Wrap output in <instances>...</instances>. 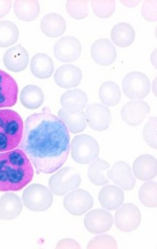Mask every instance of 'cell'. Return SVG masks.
<instances>
[{"instance_id":"obj_29","label":"cell","mask_w":157,"mask_h":249,"mask_svg":"<svg viewBox=\"0 0 157 249\" xmlns=\"http://www.w3.org/2000/svg\"><path fill=\"white\" fill-rule=\"evenodd\" d=\"M101 102L107 106H116L122 99V91L117 83L113 81L105 82L99 89Z\"/></svg>"},{"instance_id":"obj_27","label":"cell","mask_w":157,"mask_h":249,"mask_svg":"<svg viewBox=\"0 0 157 249\" xmlns=\"http://www.w3.org/2000/svg\"><path fill=\"white\" fill-rule=\"evenodd\" d=\"M15 14L20 20L32 22L38 17L40 6L37 1H15Z\"/></svg>"},{"instance_id":"obj_11","label":"cell","mask_w":157,"mask_h":249,"mask_svg":"<svg viewBox=\"0 0 157 249\" xmlns=\"http://www.w3.org/2000/svg\"><path fill=\"white\" fill-rule=\"evenodd\" d=\"M86 116L89 127L98 132L106 130L112 122V114L109 108L99 103L88 106Z\"/></svg>"},{"instance_id":"obj_12","label":"cell","mask_w":157,"mask_h":249,"mask_svg":"<svg viewBox=\"0 0 157 249\" xmlns=\"http://www.w3.org/2000/svg\"><path fill=\"white\" fill-rule=\"evenodd\" d=\"M112 214L105 210L96 209L90 211L85 217L84 224L87 230L93 234L104 233L112 227Z\"/></svg>"},{"instance_id":"obj_9","label":"cell","mask_w":157,"mask_h":249,"mask_svg":"<svg viewBox=\"0 0 157 249\" xmlns=\"http://www.w3.org/2000/svg\"><path fill=\"white\" fill-rule=\"evenodd\" d=\"M63 204L72 215L81 216L93 207L94 199L86 190H74L65 196Z\"/></svg>"},{"instance_id":"obj_41","label":"cell","mask_w":157,"mask_h":249,"mask_svg":"<svg viewBox=\"0 0 157 249\" xmlns=\"http://www.w3.org/2000/svg\"><path fill=\"white\" fill-rule=\"evenodd\" d=\"M157 50L155 49V51H154L153 53L152 54L151 56V62L152 63H153V65L155 67V68L157 67Z\"/></svg>"},{"instance_id":"obj_37","label":"cell","mask_w":157,"mask_h":249,"mask_svg":"<svg viewBox=\"0 0 157 249\" xmlns=\"http://www.w3.org/2000/svg\"><path fill=\"white\" fill-rule=\"evenodd\" d=\"M141 14L148 22L157 21V1H145L141 8Z\"/></svg>"},{"instance_id":"obj_15","label":"cell","mask_w":157,"mask_h":249,"mask_svg":"<svg viewBox=\"0 0 157 249\" xmlns=\"http://www.w3.org/2000/svg\"><path fill=\"white\" fill-rule=\"evenodd\" d=\"M107 176L109 179L125 191H131L136 186V180L132 175L130 165L125 161L117 162L108 170Z\"/></svg>"},{"instance_id":"obj_31","label":"cell","mask_w":157,"mask_h":249,"mask_svg":"<svg viewBox=\"0 0 157 249\" xmlns=\"http://www.w3.org/2000/svg\"><path fill=\"white\" fill-rule=\"evenodd\" d=\"M19 30L11 21H0V47L5 48L14 45L19 38Z\"/></svg>"},{"instance_id":"obj_40","label":"cell","mask_w":157,"mask_h":249,"mask_svg":"<svg viewBox=\"0 0 157 249\" xmlns=\"http://www.w3.org/2000/svg\"><path fill=\"white\" fill-rule=\"evenodd\" d=\"M122 3L127 7L133 8L140 4V1H122Z\"/></svg>"},{"instance_id":"obj_16","label":"cell","mask_w":157,"mask_h":249,"mask_svg":"<svg viewBox=\"0 0 157 249\" xmlns=\"http://www.w3.org/2000/svg\"><path fill=\"white\" fill-rule=\"evenodd\" d=\"M18 87L9 73L0 70V108L11 107L17 101Z\"/></svg>"},{"instance_id":"obj_20","label":"cell","mask_w":157,"mask_h":249,"mask_svg":"<svg viewBox=\"0 0 157 249\" xmlns=\"http://www.w3.org/2000/svg\"><path fill=\"white\" fill-rule=\"evenodd\" d=\"M88 102L87 96L85 91L79 89L70 90L63 93L60 103L64 110L70 114H76L83 111Z\"/></svg>"},{"instance_id":"obj_7","label":"cell","mask_w":157,"mask_h":249,"mask_svg":"<svg viewBox=\"0 0 157 249\" xmlns=\"http://www.w3.org/2000/svg\"><path fill=\"white\" fill-rule=\"evenodd\" d=\"M122 91L127 98L132 100L143 99L150 91V82L143 73L132 71L122 80Z\"/></svg>"},{"instance_id":"obj_19","label":"cell","mask_w":157,"mask_h":249,"mask_svg":"<svg viewBox=\"0 0 157 249\" xmlns=\"http://www.w3.org/2000/svg\"><path fill=\"white\" fill-rule=\"evenodd\" d=\"M133 172L136 178L142 181H148L156 178L157 159L150 155H140L135 160Z\"/></svg>"},{"instance_id":"obj_30","label":"cell","mask_w":157,"mask_h":249,"mask_svg":"<svg viewBox=\"0 0 157 249\" xmlns=\"http://www.w3.org/2000/svg\"><path fill=\"white\" fill-rule=\"evenodd\" d=\"M109 163L101 159L94 160L88 169V178L90 181L97 186H105L109 183V180L105 175V172L109 169Z\"/></svg>"},{"instance_id":"obj_23","label":"cell","mask_w":157,"mask_h":249,"mask_svg":"<svg viewBox=\"0 0 157 249\" xmlns=\"http://www.w3.org/2000/svg\"><path fill=\"white\" fill-rule=\"evenodd\" d=\"M41 31L52 38H57L65 34L67 23L65 18L58 14L46 15L40 24Z\"/></svg>"},{"instance_id":"obj_32","label":"cell","mask_w":157,"mask_h":249,"mask_svg":"<svg viewBox=\"0 0 157 249\" xmlns=\"http://www.w3.org/2000/svg\"><path fill=\"white\" fill-rule=\"evenodd\" d=\"M157 188L156 181L145 183L140 187L139 197L141 204L148 208H157Z\"/></svg>"},{"instance_id":"obj_39","label":"cell","mask_w":157,"mask_h":249,"mask_svg":"<svg viewBox=\"0 0 157 249\" xmlns=\"http://www.w3.org/2000/svg\"><path fill=\"white\" fill-rule=\"evenodd\" d=\"M11 1H0V18L7 16L11 9Z\"/></svg>"},{"instance_id":"obj_8","label":"cell","mask_w":157,"mask_h":249,"mask_svg":"<svg viewBox=\"0 0 157 249\" xmlns=\"http://www.w3.org/2000/svg\"><path fill=\"white\" fill-rule=\"evenodd\" d=\"M119 209L114 217L117 229L125 232L137 230L141 222L140 209L133 204H125Z\"/></svg>"},{"instance_id":"obj_6","label":"cell","mask_w":157,"mask_h":249,"mask_svg":"<svg viewBox=\"0 0 157 249\" xmlns=\"http://www.w3.org/2000/svg\"><path fill=\"white\" fill-rule=\"evenodd\" d=\"M81 181V175L74 168L65 167L51 177L49 186L53 194L63 196L78 188Z\"/></svg>"},{"instance_id":"obj_10","label":"cell","mask_w":157,"mask_h":249,"mask_svg":"<svg viewBox=\"0 0 157 249\" xmlns=\"http://www.w3.org/2000/svg\"><path fill=\"white\" fill-rule=\"evenodd\" d=\"M82 52L81 42L73 36L62 37L53 47L54 56L62 62L76 61Z\"/></svg>"},{"instance_id":"obj_21","label":"cell","mask_w":157,"mask_h":249,"mask_svg":"<svg viewBox=\"0 0 157 249\" xmlns=\"http://www.w3.org/2000/svg\"><path fill=\"white\" fill-rule=\"evenodd\" d=\"M22 211V202L15 193H6L0 198V219L12 220Z\"/></svg>"},{"instance_id":"obj_33","label":"cell","mask_w":157,"mask_h":249,"mask_svg":"<svg viewBox=\"0 0 157 249\" xmlns=\"http://www.w3.org/2000/svg\"><path fill=\"white\" fill-rule=\"evenodd\" d=\"M66 9L68 14L77 20L86 19L89 14L87 1H68Z\"/></svg>"},{"instance_id":"obj_5","label":"cell","mask_w":157,"mask_h":249,"mask_svg":"<svg viewBox=\"0 0 157 249\" xmlns=\"http://www.w3.org/2000/svg\"><path fill=\"white\" fill-rule=\"evenodd\" d=\"M22 200L28 209L35 212H43L52 206L53 196L47 187L34 183L24 190Z\"/></svg>"},{"instance_id":"obj_25","label":"cell","mask_w":157,"mask_h":249,"mask_svg":"<svg viewBox=\"0 0 157 249\" xmlns=\"http://www.w3.org/2000/svg\"><path fill=\"white\" fill-rule=\"evenodd\" d=\"M135 31L128 23L116 24L111 31V38L117 47L125 48L130 47L135 39Z\"/></svg>"},{"instance_id":"obj_22","label":"cell","mask_w":157,"mask_h":249,"mask_svg":"<svg viewBox=\"0 0 157 249\" xmlns=\"http://www.w3.org/2000/svg\"><path fill=\"white\" fill-rule=\"evenodd\" d=\"M123 191L120 188L112 185L105 186L101 190L99 195L100 204L108 211H115L123 203Z\"/></svg>"},{"instance_id":"obj_35","label":"cell","mask_w":157,"mask_h":249,"mask_svg":"<svg viewBox=\"0 0 157 249\" xmlns=\"http://www.w3.org/2000/svg\"><path fill=\"white\" fill-rule=\"evenodd\" d=\"M87 249H117V241L112 236L99 235L94 237L88 244Z\"/></svg>"},{"instance_id":"obj_18","label":"cell","mask_w":157,"mask_h":249,"mask_svg":"<svg viewBox=\"0 0 157 249\" xmlns=\"http://www.w3.org/2000/svg\"><path fill=\"white\" fill-rule=\"evenodd\" d=\"M83 72L79 67L64 65L59 67L54 75L55 83L64 89L75 88L81 83Z\"/></svg>"},{"instance_id":"obj_3","label":"cell","mask_w":157,"mask_h":249,"mask_svg":"<svg viewBox=\"0 0 157 249\" xmlns=\"http://www.w3.org/2000/svg\"><path fill=\"white\" fill-rule=\"evenodd\" d=\"M23 131L24 124L18 113L12 109H0V152L19 146Z\"/></svg>"},{"instance_id":"obj_34","label":"cell","mask_w":157,"mask_h":249,"mask_svg":"<svg viewBox=\"0 0 157 249\" xmlns=\"http://www.w3.org/2000/svg\"><path fill=\"white\" fill-rule=\"evenodd\" d=\"M91 6L96 16L105 19L114 14L116 3L114 1H91Z\"/></svg>"},{"instance_id":"obj_14","label":"cell","mask_w":157,"mask_h":249,"mask_svg":"<svg viewBox=\"0 0 157 249\" xmlns=\"http://www.w3.org/2000/svg\"><path fill=\"white\" fill-rule=\"evenodd\" d=\"M150 111L148 103L143 101H130L122 107L121 116L129 125L138 126L142 124Z\"/></svg>"},{"instance_id":"obj_28","label":"cell","mask_w":157,"mask_h":249,"mask_svg":"<svg viewBox=\"0 0 157 249\" xmlns=\"http://www.w3.org/2000/svg\"><path fill=\"white\" fill-rule=\"evenodd\" d=\"M58 116L72 134L83 132L87 127L86 113L83 111L76 114H70L63 109L58 111Z\"/></svg>"},{"instance_id":"obj_17","label":"cell","mask_w":157,"mask_h":249,"mask_svg":"<svg viewBox=\"0 0 157 249\" xmlns=\"http://www.w3.org/2000/svg\"><path fill=\"white\" fill-rule=\"evenodd\" d=\"M3 61L9 71L15 73L21 72L27 69L29 61V53L22 45H18L5 52Z\"/></svg>"},{"instance_id":"obj_24","label":"cell","mask_w":157,"mask_h":249,"mask_svg":"<svg viewBox=\"0 0 157 249\" xmlns=\"http://www.w3.org/2000/svg\"><path fill=\"white\" fill-rule=\"evenodd\" d=\"M31 71L39 79L50 78L54 71V64L52 58L43 53H36L32 59Z\"/></svg>"},{"instance_id":"obj_4","label":"cell","mask_w":157,"mask_h":249,"mask_svg":"<svg viewBox=\"0 0 157 249\" xmlns=\"http://www.w3.org/2000/svg\"><path fill=\"white\" fill-rule=\"evenodd\" d=\"M100 146L96 139L87 134L76 136L71 142V157L80 164H89L99 157Z\"/></svg>"},{"instance_id":"obj_36","label":"cell","mask_w":157,"mask_h":249,"mask_svg":"<svg viewBox=\"0 0 157 249\" xmlns=\"http://www.w3.org/2000/svg\"><path fill=\"white\" fill-rule=\"evenodd\" d=\"M143 138L153 148L157 149V117H150L143 129Z\"/></svg>"},{"instance_id":"obj_2","label":"cell","mask_w":157,"mask_h":249,"mask_svg":"<svg viewBox=\"0 0 157 249\" xmlns=\"http://www.w3.org/2000/svg\"><path fill=\"white\" fill-rule=\"evenodd\" d=\"M34 170L21 148L0 153V191H19L32 181Z\"/></svg>"},{"instance_id":"obj_13","label":"cell","mask_w":157,"mask_h":249,"mask_svg":"<svg viewBox=\"0 0 157 249\" xmlns=\"http://www.w3.org/2000/svg\"><path fill=\"white\" fill-rule=\"evenodd\" d=\"M93 60L101 66H109L117 59V49L107 38H101L94 42L91 48Z\"/></svg>"},{"instance_id":"obj_38","label":"cell","mask_w":157,"mask_h":249,"mask_svg":"<svg viewBox=\"0 0 157 249\" xmlns=\"http://www.w3.org/2000/svg\"><path fill=\"white\" fill-rule=\"evenodd\" d=\"M81 246L76 240L65 239L60 241L56 246V249H81Z\"/></svg>"},{"instance_id":"obj_26","label":"cell","mask_w":157,"mask_h":249,"mask_svg":"<svg viewBox=\"0 0 157 249\" xmlns=\"http://www.w3.org/2000/svg\"><path fill=\"white\" fill-rule=\"evenodd\" d=\"M45 95L39 87L27 85L21 91L20 101L24 107L29 109H36L43 104Z\"/></svg>"},{"instance_id":"obj_1","label":"cell","mask_w":157,"mask_h":249,"mask_svg":"<svg viewBox=\"0 0 157 249\" xmlns=\"http://www.w3.org/2000/svg\"><path fill=\"white\" fill-rule=\"evenodd\" d=\"M20 148L34 163L37 174L53 173L68 160L70 133L63 121L44 107L26 119Z\"/></svg>"}]
</instances>
